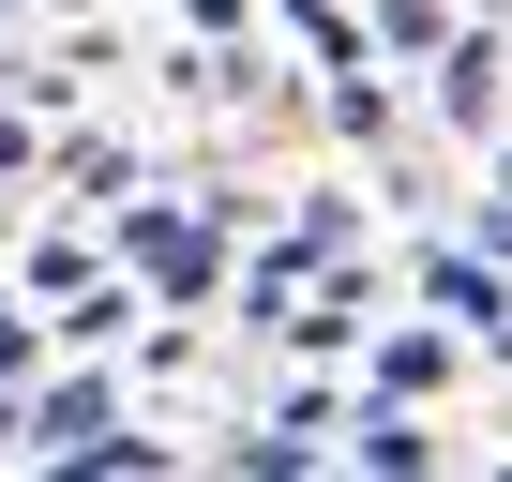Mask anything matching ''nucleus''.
I'll return each instance as SVG.
<instances>
[{"label": "nucleus", "mask_w": 512, "mask_h": 482, "mask_svg": "<svg viewBox=\"0 0 512 482\" xmlns=\"http://www.w3.org/2000/svg\"><path fill=\"white\" fill-rule=\"evenodd\" d=\"M136 272H151L166 302H211V287H226V241L181 226V211H136Z\"/></svg>", "instance_id": "1"}, {"label": "nucleus", "mask_w": 512, "mask_h": 482, "mask_svg": "<svg viewBox=\"0 0 512 482\" xmlns=\"http://www.w3.org/2000/svg\"><path fill=\"white\" fill-rule=\"evenodd\" d=\"M106 422H121L106 377H46V392H31V452H76V437H106Z\"/></svg>", "instance_id": "2"}, {"label": "nucleus", "mask_w": 512, "mask_h": 482, "mask_svg": "<svg viewBox=\"0 0 512 482\" xmlns=\"http://www.w3.org/2000/svg\"><path fill=\"white\" fill-rule=\"evenodd\" d=\"M437 377H452V347H437V332H392V347H377V407H422Z\"/></svg>", "instance_id": "3"}, {"label": "nucleus", "mask_w": 512, "mask_h": 482, "mask_svg": "<svg viewBox=\"0 0 512 482\" xmlns=\"http://www.w3.org/2000/svg\"><path fill=\"white\" fill-rule=\"evenodd\" d=\"M437 106H452V121H497V31H467V46H452V76H437Z\"/></svg>", "instance_id": "4"}, {"label": "nucleus", "mask_w": 512, "mask_h": 482, "mask_svg": "<svg viewBox=\"0 0 512 482\" xmlns=\"http://www.w3.org/2000/svg\"><path fill=\"white\" fill-rule=\"evenodd\" d=\"M362 482H437V452H422V422H377V407H362Z\"/></svg>", "instance_id": "5"}, {"label": "nucleus", "mask_w": 512, "mask_h": 482, "mask_svg": "<svg viewBox=\"0 0 512 482\" xmlns=\"http://www.w3.org/2000/svg\"><path fill=\"white\" fill-rule=\"evenodd\" d=\"M0 377H46V317H16V302H0Z\"/></svg>", "instance_id": "6"}, {"label": "nucleus", "mask_w": 512, "mask_h": 482, "mask_svg": "<svg viewBox=\"0 0 512 482\" xmlns=\"http://www.w3.org/2000/svg\"><path fill=\"white\" fill-rule=\"evenodd\" d=\"M287 16L317 31V61H347V0H287Z\"/></svg>", "instance_id": "7"}]
</instances>
